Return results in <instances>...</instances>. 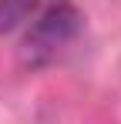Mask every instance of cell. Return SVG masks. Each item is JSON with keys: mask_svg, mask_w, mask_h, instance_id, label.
<instances>
[{"mask_svg": "<svg viewBox=\"0 0 121 124\" xmlns=\"http://www.w3.org/2000/svg\"><path fill=\"white\" fill-rule=\"evenodd\" d=\"M81 10L71 3V0H54L37 20L30 23L27 37H24V47H20V61L27 67H44L57 57L67 44L78 37L81 30Z\"/></svg>", "mask_w": 121, "mask_h": 124, "instance_id": "obj_1", "label": "cell"}, {"mask_svg": "<svg viewBox=\"0 0 121 124\" xmlns=\"http://www.w3.org/2000/svg\"><path fill=\"white\" fill-rule=\"evenodd\" d=\"M37 3L40 0H0V34H10L24 20H30Z\"/></svg>", "mask_w": 121, "mask_h": 124, "instance_id": "obj_2", "label": "cell"}]
</instances>
